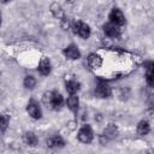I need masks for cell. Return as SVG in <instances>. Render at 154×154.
Wrapping results in <instances>:
<instances>
[{"instance_id":"cell-1","label":"cell","mask_w":154,"mask_h":154,"mask_svg":"<svg viewBox=\"0 0 154 154\" xmlns=\"http://www.w3.org/2000/svg\"><path fill=\"white\" fill-rule=\"evenodd\" d=\"M45 101L46 102L48 101L54 109H58L63 105V96L58 91H51V93H48V94L45 95Z\"/></svg>"},{"instance_id":"cell-2","label":"cell","mask_w":154,"mask_h":154,"mask_svg":"<svg viewBox=\"0 0 154 154\" xmlns=\"http://www.w3.org/2000/svg\"><path fill=\"white\" fill-rule=\"evenodd\" d=\"M93 137H94V132H93V129L90 128V125L85 124V125H83L79 129V131H78V140L82 143H90L93 141Z\"/></svg>"},{"instance_id":"cell-3","label":"cell","mask_w":154,"mask_h":154,"mask_svg":"<svg viewBox=\"0 0 154 154\" xmlns=\"http://www.w3.org/2000/svg\"><path fill=\"white\" fill-rule=\"evenodd\" d=\"M73 30L82 38H88L90 36V28H89V25L83 23V22H81V20H77V22L73 23Z\"/></svg>"},{"instance_id":"cell-4","label":"cell","mask_w":154,"mask_h":154,"mask_svg":"<svg viewBox=\"0 0 154 154\" xmlns=\"http://www.w3.org/2000/svg\"><path fill=\"white\" fill-rule=\"evenodd\" d=\"M109 19H111V23L116 24V25H123L125 23V17L123 14V12L119 10V8H113L109 13Z\"/></svg>"},{"instance_id":"cell-5","label":"cell","mask_w":154,"mask_h":154,"mask_svg":"<svg viewBox=\"0 0 154 154\" xmlns=\"http://www.w3.org/2000/svg\"><path fill=\"white\" fill-rule=\"evenodd\" d=\"M26 112H28L29 116H30L31 118H34V119H40V118H41V114H42L38 103H37L36 101H34V100H31V101L28 103V106H26Z\"/></svg>"},{"instance_id":"cell-6","label":"cell","mask_w":154,"mask_h":154,"mask_svg":"<svg viewBox=\"0 0 154 154\" xmlns=\"http://www.w3.org/2000/svg\"><path fill=\"white\" fill-rule=\"evenodd\" d=\"M103 32L108 36V37H118L120 34V29L118 25L113 24V23H107L103 25Z\"/></svg>"},{"instance_id":"cell-7","label":"cell","mask_w":154,"mask_h":154,"mask_svg":"<svg viewBox=\"0 0 154 154\" xmlns=\"http://www.w3.org/2000/svg\"><path fill=\"white\" fill-rule=\"evenodd\" d=\"M95 94L99 96V97H108L111 95V88L107 83L105 82H100L97 85H96V89H95Z\"/></svg>"},{"instance_id":"cell-8","label":"cell","mask_w":154,"mask_h":154,"mask_svg":"<svg viewBox=\"0 0 154 154\" xmlns=\"http://www.w3.org/2000/svg\"><path fill=\"white\" fill-rule=\"evenodd\" d=\"M117 135H118V129H117V126H116V125H113V124H109V125H107V126H106V129L103 130L101 138H103V140L107 142L108 140L114 138Z\"/></svg>"},{"instance_id":"cell-9","label":"cell","mask_w":154,"mask_h":154,"mask_svg":"<svg viewBox=\"0 0 154 154\" xmlns=\"http://www.w3.org/2000/svg\"><path fill=\"white\" fill-rule=\"evenodd\" d=\"M64 55L71 60H76L81 57V52L78 51V48L75 45H70L64 49Z\"/></svg>"},{"instance_id":"cell-10","label":"cell","mask_w":154,"mask_h":154,"mask_svg":"<svg viewBox=\"0 0 154 154\" xmlns=\"http://www.w3.org/2000/svg\"><path fill=\"white\" fill-rule=\"evenodd\" d=\"M65 142L63 140V137L60 135H54L53 137L48 138L47 140V146L51 147V148H54V147H64Z\"/></svg>"},{"instance_id":"cell-11","label":"cell","mask_w":154,"mask_h":154,"mask_svg":"<svg viewBox=\"0 0 154 154\" xmlns=\"http://www.w3.org/2000/svg\"><path fill=\"white\" fill-rule=\"evenodd\" d=\"M38 72L41 75H43V76L49 75V72H51V61L47 58H43L40 61V64H38Z\"/></svg>"},{"instance_id":"cell-12","label":"cell","mask_w":154,"mask_h":154,"mask_svg":"<svg viewBox=\"0 0 154 154\" xmlns=\"http://www.w3.org/2000/svg\"><path fill=\"white\" fill-rule=\"evenodd\" d=\"M88 63L93 69H97L102 65V59L97 54H90L89 58H88Z\"/></svg>"},{"instance_id":"cell-13","label":"cell","mask_w":154,"mask_h":154,"mask_svg":"<svg viewBox=\"0 0 154 154\" xmlns=\"http://www.w3.org/2000/svg\"><path fill=\"white\" fill-rule=\"evenodd\" d=\"M65 85H66V90H67V93L71 94V95H75V93H77V91L79 90V83H78L77 81H75V79H70V81H67Z\"/></svg>"},{"instance_id":"cell-14","label":"cell","mask_w":154,"mask_h":154,"mask_svg":"<svg viewBox=\"0 0 154 154\" xmlns=\"http://www.w3.org/2000/svg\"><path fill=\"white\" fill-rule=\"evenodd\" d=\"M150 130V126H149V123L147 120H141L137 125V134L141 135V136H144L149 132Z\"/></svg>"},{"instance_id":"cell-15","label":"cell","mask_w":154,"mask_h":154,"mask_svg":"<svg viewBox=\"0 0 154 154\" xmlns=\"http://www.w3.org/2000/svg\"><path fill=\"white\" fill-rule=\"evenodd\" d=\"M66 103H67V107L71 109V111H77L78 109V106H79V100H78V97L76 96V95H71L69 99H67V101H66Z\"/></svg>"},{"instance_id":"cell-16","label":"cell","mask_w":154,"mask_h":154,"mask_svg":"<svg viewBox=\"0 0 154 154\" xmlns=\"http://www.w3.org/2000/svg\"><path fill=\"white\" fill-rule=\"evenodd\" d=\"M24 142L28 146L35 147L37 144V137H36V135L34 132H25V135H24Z\"/></svg>"},{"instance_id":"cell-17","label":"cell","mask_w":154,"mask_h":154,"mask_svg":"<svg viewBox=\"0 0 154 154\" xmlns=\"http://www.w3.org/2000/svg\"><path fill=\"white\" fill-rule=\"evenodd\" d=\"M36 84V79L32 77V76H26L24 78V87L28 88V89H32Z\"/></svg>"},{"instance_id":"cell-18","label":"cell","mask_w":154,"mask_h":154,"mask_svg":"<svg viewBox=\"0 0 154 154\" xmlns=\"http://www.w3.org/2000/svg\"><path fill=\"white\" fill-rule=\"evenodd\" d=\"M8 122H10L8 116L7 114H2L1 116V131L2 132H5V130H6L7 125H8Z\"/></svg>"},{"instance_id":"cell-19","label":"cell","mask_w":154,"mask_h":154,"mask_svg":"<svg viewBox=\"0 0 154 154\" xmlns=\"http://www.w3.org/2000/svg\"><path fill=\"white\" fill-rule=\"evenodd\" d=\"M146 70H147V73L154 76V61H148V63H146Z\"/></svg>"},{"instance_id":"cell-20","label":"cell","mask_w":154,"mask_h":154,"mask_svg":"<svg viewBox=\"0 0 154 154\" xmlns=\"http://www.w3.org/2000/svg\"><path fill=\"white\" fill-rule=\"evenodd\" d=\"M146 81H147L148 85H150V87H154V76H153V75L146 73Z\"/></svg>"},{"instance_id":"cell-21","label":"cell","mask_w":154,"mask_h":154,"mask_svg":"<svg viewBox=\"0 0 154 154\" xmlns=\"http://www.w3.org/2000/svg\"><path fill=\"white\" fill-rule=\"evenodd\" d=\"M147 105H148V108H149V109H154V95H150V96H149Z\"/></svg>"}]
</instances>
